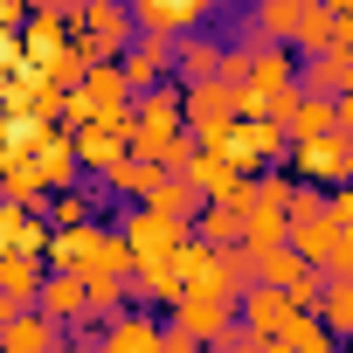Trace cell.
Listing matches in <instances>:
<instances>
[{"label":"cell","instance_id":"obj_35","mask_svg":"<svg viewBox=\"0 0 353 353\" xmlns=\"http://www.w3.org/2000/svg\"><path fill=\"white\" fill-rule=\"evenodd\" d=\"M56 353H63V346H56Z\"/></svg>","mask_w":353,"mask_h":353},{"label":"cell","instance_id":"obj_14","mask_svg":"<svg viewBox=\"0 0 353 353\" xmlns=\"http://www.w3.org/2000/svg\"><path fill=\"white\" fill-rule=\"evenodd\" d=\"M49 222L42 215H28V208H8V201H0V256H49Z\"/></svg>","mask_w":353,"mask_h":353},{"label":"cell","instance_id":"obj_10","mask_svg":"<svg viewBox=\"0 0 353 353\" xmlns=\"http://www.w3.org/2000/svg\"><path fill=\"white\" fill-rule=\"evenodd\" d=\"M118 70H125L132 97H145V90L173 83V42H166V35H139V42H132V56H125Z\"/></svg>","mask_w":353,"mask_h":353},{"label":"cell","instance_id":"obj_24","mask_svg":"<svg viewBox=\"0 0 353 353\" xmlns=\"http://www.w3.org/2000/svg\"><path fill=\"white\" fill-rule=\"evenodd\" d=\"M97 194H104L97 181H90V188H77V194H56L42 222H49V229H90V208H97Z\"/></svg>","mask_w":353,"mask_h":353},{"label":"cell","instance_id":"obj_23","mask_svg":"<svg viewBox=\"0 0 353 353\" xmlns=\"http://www.w3.org/2000/svg\"><path fill=\"white\" fill-rule=\"evenodd\" d=\"M194 236H201L208 250H243V215H236V208H222V201H208V208H201V222H194Z\"/></svg>","mask_w":353,"mask_h":353},{"label":"cell","instance_id":"obj_2","mask_svg":"<svg viewBox=\"0 0 353 353\" xmlns=\"http://www.w3.org/2000/svg\"><path fill=\"white\" fill-rule=\"evenodd\" d=\"M125 111H132V83H125V70H118V63H90L83 90H70V97H63L70 132H77V125H97V118H125Z\"/></svg>","mask_w":353,"mask_h":353},{"label":"cell","instance_id":"obj_22","mask_svg":"<svg viewBox=\"0 0 353 353\" xmlns=\"http://www.w3.org/2000/svg\"><path fill=\"white\" fill-rule=\"evenodd\" d=\"M42 284H49V263H35V256H0V291H8V298L35 305Z\"/></svg>","mask_w":353,"mask_h":353},{"label":"cell","instance_id":"obj_16","mask_svg":"<svg viewBox=\"0 0 353 353\" xmlns=\"http://www.w3.org/2000/svg\"><path fill=\"white\" fill-rule=\"evenodd\" d=\"M159 319L152 312H125V319H111L104 332H97V353H159Z\"/></svg>","mask_w":353,"mask_h":353},{"label":"cell","instance_id":"obj_30","mask_svg":"<svg viewBox=\"0 0 353 353\" xmlns=\"http://www.w3.org/2000/svg\"><path fill=\"white\" fill-rule=\"evenodd\" d=\"M159 353H208V346H201L188 325H173V319H166V332H159Z\"/></svg>","mask_w":353,"mask_h":353},{"label":"cell","instance_id":"obj_6","mask_svg":"<svg viewBox=\"0 0 353 353\" xmlns=\"http://www.w3.org/2000/svg\"><path fill=\"white\" fill-rule=\"evenodd\" d=\"M132 21H139V35L188 42L208 28V0H132Z\"/></svg>","mask_w":353,"mask_h":353},{"label":"cell","instance_id":"obj_29","mask_svg":"<svg viewBox=\"0 0 353 353\" xmlns=\"http://www.w3.org/2000/svg\"><path fill=\"white\" fill-rule=\"evenodd\" d=\"M325 277H332V284H353V236H339V243H332V256H325Z\"/></svg>","mask_w":353,"mask_h":353},{"label":"cell","instance_id":"obj_26","mask_svg":"<svg viewBox=\"0 0 353 353\" xmlns=\"http://www.w3.org/2000/svg\"><path fill=\"white\" fill-rule=\"evenodd\" d=\"M305 270H312V263H305L298 250H270V256H256V284H270V291H291Z\"/></svg>","mask_w":353,"mask_h":353},{"label":"cell","instance_id":"obj_33","mask_svg":"<svg viewBox=\"0 0 353 353\" xmlns=\"http://www.w3.org/2000/svg\"><path fill=\"white\" fill-rule=\"evenodd\" d=\"M21 312H35V305H21V298H8V291H0V332H8V325H14Z\"/></svg>","mask_w":353,"mask_h":353},{"label":"cell","instance_id":"obj_27","mask_svg":"<svg viewBox=\"0 0 353 353\" xmlns=\"http://www.w3.org/2000/svg\"><path fill=\"white\" fill-rule=\"evenodd\" d=\"M319 325L332 339H353V284H325V305H319Z\"/></svg>","mask_w":353,"mask_h":353},{"label":"cell","instance_id":"obj_9","mask_svg":"<svg viewBox=\"0 0 353 353\" xmlns=\"http://www.w3.org/2000/svg\"><path fill=\"white\" fill-rule=\"evenodd\" d=\"M298 14H305V0H256L250 21H243L250 49H291L298 42Z\"/></svg>","mask_w":353,"mask_h":353},{"label":"cell","instance_id":"obj_19","mask_svg":"<svg viewBox=\"0 0 353 353\" xmlns=\"http://www.w3.org/2000/svg\"><path fill=\"white\" fill-rule=\"evenodd\" d=\"M159 181H166L159 166H145V159H125V166H111V173H104L97 188H104V194H118V201H132V208H145Z\"/></svg>","mask_w":353,"mask_h":353},{"label":"cell","instance_id":"obj_17","mask_svg":"<svg viewBox=\"0 0 353 353\" xmlns=\"http://www.w3.org/2000/svg\"><path fill=\"white\" fill-rule=\"evenodd\" d=\"M63 339H70V332H63V325H49L42 312H21L8 332H0V353H56Z\"/></svg>","mask_w":353,"mask_h":353},{"label":"cell","instance_id":"obj_13","mask_svg":"<svg viewBox=\"0 0 353 353\" xmlns=\"http://www.w3.org/2000/svg\"><path fill=\"white\" fill-rule=\"evenodd\" d=\"M298 77H305V56L298 49H256V63H250V97H284V90H298Z\"/></svg>","mask_w":353,"mask_h":353},{"label":"cell","instance_id":"obj_8","mask_svg":"<svg viewBox=\"0 0 353 353\" xmlns=\"http://www.w3.org/2000/svg\"><path fill=\"white\" fill-rule=\"evenodd\" d=\"M291 319H298V305H291L284 291H270V284H250V291H243V332H250V339L277 346V339L291 332Z\"/></svg>","mask_w":353,"mask_h":353},{"label":"cell","instance_id":"obj_18","mask_svg":"<svg viewBox=\"0 0 353 353\" xmlns=\"http://www.w3.org/2000/svg\"><path fill=\"white\" fill-rule=\"evenodd\" d=\"M145 208H159V215H173V222H188V229H194L208 201H201V188L188 181V173H166V181L152 188V201H145Z\"/></svg>","mask_w":353,"mask_h":353},{"label":"cell","instance_id":"obj_21","mask_svg":"<svg viewBox=\"0 0 353 353\" xmlns=\"http://www.w3.org/2000/svg\"><path fill=\"white\" fill-rule=\"evenodd\" d=\"M291 145H305V139H325V132H339V97H298V111H291Z\"/></svg>","mask_w":353,"mask_h":353},{"label":"cell","instance_id":"obj_11","mask_svg":"<svg viewBox=\"0 0 353 353\" xmlns=\"http://www.w3.org/2000/svg\"><path fill=\"white\" fill-rule=\"evenodd\" d=\"M35 312L49 325H63V332H90V291H83V277H49L42 298H35Z\"/></svg>","mask_w":353,"mask_h":353},{"label":"cell","instance_id":"obj_31","mask_svg":"<svg viewBox=\"0 0 353 353\" xmlns=\"http://www.w3.org/2000/svg\"><path fill=\"white\" fill-rule=\"evenodd\" d=\"M332 14H339V49L353 56V0H332Z\"/></svg>","mask_w":353,"mask_h":353},{"label":"cell","instance_id":"obj_20","mask_svg":"<svg viewBox=\"0 0 353 353\" xmlns=\"http://www.w3.org/2000/svg\"><path fill=\"white\" fill-rule=\"evenodd\" d=\"M291 49H298L305 63H312V56H332V49H339V14L312 0V8L298 14V42H291Z\"/></svg>","mask_w":353,"mask_h":353},{"label":"cell","instance_id":"obj_25","mask_svg":"<svg viewBox=\"0 0 353 353\" xmlns=\"http://www.w3.org/2000/svg\"><path fill=\"white\" fill-rule=\"evenodd\" d=\"M277 346H284V353H339V339L319 325V312H298V319H291V332H284Z\"/></svg>","mask_w":353,"mask_h":353},{"label":"cell","instance_id":"obj_28","mask_svg":"<svg viewBox=\"0 0 353 353\" xmlns=\"http://www.w3.org/2000/svg\"><path fill=\"white\" fill-rule=\"evenodd\" d=\"M325 222H332L339 236H353V188H332V194H325Z\"/></svg>","mask_w":353,"mask_h":353},{"label":"cell","instance_id":"obj_7","mask_svg":"<svg viewBox=\"0 0 353 353\" xmlns=\"http://www.w3.org/2000/svg\"><path fill=\"white\" fill-rule=\"evenodd\" d=\"M173 325H188L201 346H222V339H236L243 332V305H229V298H201V291H188L181 305H173Z\"/></svg>","mask_w":353,"mask_h":353},{"label":"cell","instance_id":"obj_34","mask_svg":"<svg viewBox=\"0 0 353 353\" xmlns=\"http://www.w3.org/2000/svg\"><path fill=\"white\" fill-rule=\"evenodd\" d=\"M263 353H284V346H263Z\"/></svg>","mask_w":353,"mask_h":353},{"label":"cell","instance_id":"obj_32","mask_svg":"<svg viewBox=\"0 0 353 353\" xmlns=\"http://www.w3.org/2000/svg\"><path fill=\"white\" fill-rule=\"evenodd\" d=\"M14 28H28V14L14 8V0H0V35H14Z\"/></svg>","mask_w":353,"mask_h":353},{"label":"cell","instance_id":"obj_5","mask_svg":"<svg viewBox=\"0 0 353 353\" xmlns=\"http://www.w3.org/2000/svg\"><path fill=\"white\" fill-rule=\"evenodd\" d=\"M229 49H236V42H222L215 28H201V35H188V42H173V83H181V90L222 83V70H229Z\"/></svg>","mask_w":353,"mask_h":353},{"label":"cell","instance_id":"obj_12","mask_svg":"<svg viewBox=\"0 0 353 353\" xmlns=\"http://www.w3.org/2000/svg\"><path fill=\"white\" fill-rule=\"evenodd\" d=\"M97 236H104V222H90V229H56L49 236V277H90V263H97Z\"/></svg>","mask_w":353,"mask_h":353},{"label":"cell","instance_id":"obj_1","mask_svg":"<svg viewBox=\"0 0 353 353\" xmlns=\"http://www.w3.org/2000/svg\"><path fill=\"white\" fill-rule=\"evenodd\" d=\"M132 42H139L132 8H118V0H90V8H77V49L90 63H125Z\"/></svg>","mask_w":353,"mask_h":353},{"label":"cell","instance_id":"obj_3","mask_svg":"<svg viewBox=\"0 0 353 353\" xmlns=\"http://www.w3.org/2000/svg\"><path fill=\"white\" fill-rule=\"evenodd\" d=\"M118 236L132 243L139 263H173V256L194 243L188 222H173V215H159V208H125V215H118Z\"/></svg>","mask_w":353,"mask_h":353},{"label":"cell","instance_id":"obj_15","mask_svg":"<svg viewBox=\"0 0 353 353\" xmlns=\"http://www.w3.org/2000/svg\"><path fill=\"white\" fill-rule=\"evenodd\" d=\"M188 181L201 188V201H222V208H236V194L250 188V173H243L236 159H222V152H201V159L188 166Z\"/></svg>","mask_w":353,"mask_h":353},{"label":"cell","instance_id":"obj_4","mask_svg":"<svg viewBox=\"0 0 353 353\" xmlns=\"http://www.w3.org/2000/svg\"><path fill=\"white\" fill-rule=\"evenodd\" d=\"M28 173H35V181L49 188V201L83 188V159H77V139H70V125H56V132H49L35 152H28Z\"/></svg>","mask_w":353,"mask_h":353}]
</instances>
